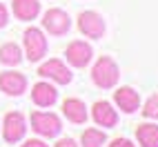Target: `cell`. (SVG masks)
I'll use <instances>...</instances> for the list:
<instances>
[{
  "label": "cell",
  "instance_id": "cell-1",
  "mask_svg": "<svg viewBox=\"0 0 158 147\" xmlns=\"http://www.w3.org/2000/svg\"><path fill=\"white\" fill-rule=\"evenodd\" d=\"M118 76H120V71H118V65L109 58V56H102L96 65H94V71H91V78L94 82H96L98 87L102 89H109L114 87L116 82H118Z\"/></svg>",
  "mask_w": 158,
  "mask_h": 147
},
{
  "label": "cell",
  "instance_id": "cell-2",
  "mask_svg": "<svg viewBox=\"0 0 158 147\" xmlns=\"http://www.w3.org/2000/svg\"><path fill=\"white\" fill-rule=\"evenodd\" d=\"M25 51H27V58L31 62H36L45 56V51H47V38L43 36V31L36 29V27H31L25 31Z\"/></svg>",
  "mask_w": 158,
  "mask_h": 147
},
{
  "label": "cell",
  "instance_id": "cell-3",
  "mask_svg": "<svg viewBox=\"0 0 158 147\" xmlns=\"http://www.w3.org/2000/svg\"><path fill=\"white\" fill-rule=\"evenodd\" d=\"M31 125H34V129L40 134V136H56L60 132V120L56 114H49V111H34L31 114Z\"/></svg>",
  "mask_w": 158,
  "mask_h": 147
},
{
  "label": "cell",
  "instance_id": "cell-4",
  "mask_svg": "<svg viewBox=\"0 0 158 147\" xmlns=\"http://www.w3.org/2000/svg\"><path fill=\"white\" fill-rule=\"evenodd\" d=\"M43 27L49 31V34H54V36H62V34L69 31L71 20H69V16L62 11V9H49V11L45 14V18H43Z\"/></svg>",
  "mask_w": 158,
  "mask_h": 147
},
{
  "label": "cell",
  "instance_id": "cell-5",
  "mask_svg": "<svg viewBox=\"0 0 158 147\" xmlns=\"http://www.w3.org/2000/svg\"><path fill=\"white\" fill-rule=\"evenodd\" d=\"M78 29L89 38H100L105 34V20L96 11H82L78 18Z\"/></svg>",
  "mask_w": 158,
  "mask_h": 147
},
{
  "label": "cell",
  "instance_id": "cell-6",
  "mask_svg": "<svg viewBox=\"0 0 158 147\" xmlns=\"http://www.w3.org/2000/svg\"><path fill=\"white\" fill-rule=\"evenodd\" d=\"M38 74L45 76V78H51V80L60 82V85H67V82L71 80V71L62 65L60 60H49V62H45V65H40Z\"/></svg>",
  "mask_w": 158,
  "mask_h": 147
},
{
  "label": "cell",
  "instance_id": "cell-7",
  "mask_svg": "<svg viewBox=\"0 0 158 147\" xmlns=\"http://www.w3.org/2000/svg\"><path fill=\"white\" fill-rule=\"evenodd\" d=\"M25 118L20 116L18 111H11L7 114L5 118V141L7 143H18L20 138L25 136Z\"/></svg>",
  "mask_w": 158,
  "mask_h": 147
},
{
  "label": "cell",
  "instance_id": "cell-8",
  "mask_svg": "<svg viewBox=\"0 0 158 147\" xmlns=\"http://www.w3.org/2000/svg\"><path fill=\"white\" fill-rule=\"evenodd\" d=\"M27 87V80L23 74H16V71H5L0 74V89L9 96H20Z\"/></svg>",
  "mask_w": 158,
  "mask_h": 147
},
{
  "label": "cell",
  "instance_id": "cell-9",
  "mask_svg": "<svg viewBox=\"0 0 158 147\" xmlns=\"http://www.w3.org/2000/svg\"><path fill=\"white\" fill-rule=\"evenodd\" d=\"M67 60L71 62L73 67H85L87 62L91 60V47L82 40H76L67 47Z\"/></svg>",
  "mask_w": 158,
  "mask_h": 147
},
{
  "label": "cell",
  "instance_id": "cell-10",
  "mask_svg": "<svg viewBox=\"0 0 158 147\" xmlns=\"http://www.w3.org/2000/svg\"><path fill=\"white\" fill-rule=\"evenodd\" d=\"M114 100L118 103V107L125 111V114H131L138 109V105H140V98H138V94H136L131 87H120L118 91L114 94Z\"/></svg>",
  "mask_w": 158,
  "mask_h": 147
},
{
  "label": "cell",
  "instance_id": "cell-11",
  "mask_svg": "<svg viewBox=\"0 0 158 147\" xmlns=\"http://www.w3.org/2000/svg\"><path fill=\"white\" fill-rule=\"evenodd\" d=\"M31 98H34V103L40 105V107H49V105H54V103H56L58 91L51 87L49 82H38V85H34Z\"/></svg>",
  "mask_w": 158,
  "mask_h": 147
},
{
  "label": "cell",
  "instance_id": "cell-12",
  "mask_svg": "<svg viewBox=\"0 0 158 147\" xmlns=\"http://www.w3.org/2000/svg\"><path fill=\"white\" fill-rule=\"evenodd\" d=\"M62 114H65L71 123H85L87 120L85 103H80L78 98H67L65 103H62Z\"/></svg>",
  "mask_w": 158,
  "mask_h": 147
},
{
  "label": "cell",
  "instance_id": "cell-13",
  "mask_svg": "<svg viewBox=\"0 0 158 147\" xmlns=\"http://www.w3.org/2000/svg\"><path fill=\"white\" fill-rule=\"evenodd\" d=\"M94 120L102 127H114L118 116H116V111L111 109L109 103H96L94 105Z\"/></svg>",
  "mask_w": 158,
  "mask_h": 147
},
{
  "label": "cell",
  "instance_id": "cell-14",
  "mask_svg": "<svg viewBox=\"0 0 158 147\" xmlns=\"http://www.w3.org/2000/svg\"><path fill=\"white\" fill-rule=\"evenodd\" d=\"M40 11L38 0H14V14L20 20H34Z\"/></svg>",
  "mask_w": 158,
  "mask_h": 147
},
{
  "label": "cell",
  "instance_id": "cell-15",
  "mask_svg": "<svg viewBox=\"0 0 158 147\" xmlns=\"http://www.w3.org/2000/svg\"><path fill=\"white\" fill-rule=\"evenodd\" d=\"M136 136H138V141L143 147H158V127L156 125H138V129H136Z\"/></svg>",
  "mask_w": 158,
  "mask_h": 147
},
{
  "label": "cell",
  "instance_id": "cell-16",
  "mask_svg": "<svg viewBox=\"0 0 158 147\" xmlns=\"http://www.w3.org/2000/svg\"><path fill=\"white\" fill-rule=\"evenodd\" d=\"M23 60L20 56V47L14 45V43H7L0 47V62H5V65H18V62Z\"/></svg>",
  "mask_w": 158,
  "mask_h": 147
},
{
  "label": "cell",
  "instance_id": "cell-17",
  "mask_svg": "<svg viewBox=\"0 0 158 147\" xmlns=\"http://www.w3.org/2000/svg\"><path fill=\"white\" fill-rule=\"evenodd\" d=\"M105 143V132L100 129H87L82 134V147H102Z\"/></svg>",
  "mask_w": 158,
  "mask_h": 147
},
{
  "label": "cell",
  "instance_id": "cell-18",
  "mask_svg": "<svg viewBox=\"0 0 158 147\" xmlns=\"http://www.w3.org/2000/svg\"><path fill=\"white\" fill-rule=\"evenodd\" d=\"M143 114H145L147 118H158V94H154V96L145 103Z\"/></svg>",
  "mask_w": 158,
  "mask_h": 147
},
{
  "label": "cell",
  "instance_id": "cell-19",
  "mask_svg": "<svg viewBox=\"0 0 158 147\" xmlns=\"http://www.w3.org/2000/svg\"><path fill=\"white\" fill-rule=\"evenodd\" d=\"M109 147H134V145H131L127 138H118V141H114Z\"/></svg>",
  "mask_w": 158,
  "mask_h": 147
},
{
  "label": "cell",
  "instance_id": "cell-20",
  "mask_svg": "<svg viewBox=\"0 0 158 147\" xmlns=\"http://www.w3.org/2000/svg\"><path fill=\"white\" fill-rule=\"evenodd\" d=\"M56 147H78V145H76V143H73L71 138H62V141H60V143H58Z\"/></svg>",
  "mask_w": 158,
  "mask_h": 147
},
{
  "label": "cell",
  "instance_id": "cell-21",
  "mask_svg": "<svg viewBox=\"0 0 158 147\" xmlns=\"http://www.w3.org/2000/svg\"><path fill=\"white\" fill-rule=\"evenodd\" d=\"M23 147H49V145H45L43 141H27Z\"/></svg>",
  "mask_w": 158,
  "mask_h": 147
},
{
  "label": "cell",
  "instance_id": "cell-22",
  "mask_svg": "<svg viewBox=\"0 0 158 147\" xmlns=\"http://www.w3.org/2000/svg\"><path fill=\"white\" fill-rule=\"evenodd\" d=\"M7 25V9L0 5V27H5Z\"/></svg>",
  "mask_w": 158,
  "mask_h": 147
}]
</instances>
